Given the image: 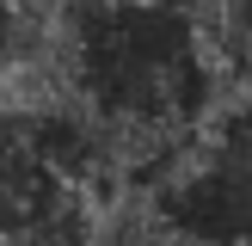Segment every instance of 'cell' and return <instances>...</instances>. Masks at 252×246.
Here are the masks:
<instances>
[]
</instances>
